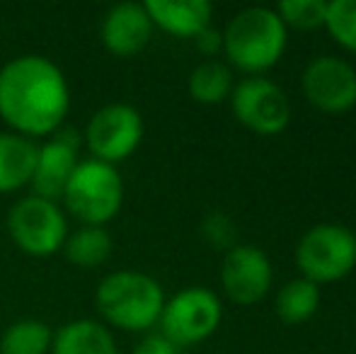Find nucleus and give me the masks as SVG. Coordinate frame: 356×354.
<instances>
[{"label": "nucleus", "instance_id": "f03ea898", "mask_svg": "<svg viewBox=\"0 0 356 354\" xmlns=\"http://www.w3.org/2000/svg\"><path fill=\"white\" fill-rule=\"evenodd\" d=\"M165 306V291L145 272L119 269L95 289V308L107 328L124 332H148L160 323Z\"/></svg>", "mask_w": 356, "mask_h": 354}, {"label": "nucleus", "instance_id": "a211bd4d", "mask_svg": "<svg viewBox=\"0 0 356 354\" xmlns=\"http://www.w3.org/2000/svg\"><path fill=\"white\" fill-rule=\"evenodd\" d=\"M114 250V241L104 226H80L78 231L68 233L61 252L75 267L92 269L109 260Z\"/></svg>", "mask_w": 356, "mask_h": 354}, {"label": "nucleus", "instance_id": "f8f14e48", "mask_svg": "<svg viewBox=\"0 0 356 354\" xmlns=\"http://www.w3.org/2000/svg\"><path fill=\"white\" fill-rule=\"evenodd\" d=\"M78 146L80 138L63 129L49 136L42 146H37V163H34V175L29 182L32 194L61 204L63 189L80 163Z\"/></svg>", "mask_w": 356, "mask_h": 354}, {"label": "nucleus", "instance_id": "6ab92c4d", "mask_svg": "<svg viewBox=\"0 0 356 354\" xmlns=\"http://www.w3.org/2000/svg\"><path fill=\"white\" fill-rule=\"evenodd\" d=\"M233 71L223 61H202L192 73H189L187 90L194 102L199 104H218L230 97L233 92Z\"/></svg>", "mask_w": 356, "mask_h": 354}, {"label": "nucleus", "instance_id": "ddd939ff", "mask_svg": "<svg viewBox=\"0 0 356 354\" xmlns=\"http://www.w3.org/2000/svg\"><path fill=\"white\" fill-rule=\"evenodd\" d=\"M153 37V22L143 3H119L109 8L99 24V39L104 49L117 58H131L148 47Z\"/></svg>", "mask_w": 356, "mask_h": 354}, {"label": "nucleus", "instance_id": "1a4fd4ad", "mask_svg": "<svg viewBox=\"0 0 356 354\" xmlns=\"http://www.w3.org/2000/svg\"><path fill=\"white\" fill-rule=\"evenodd\" d=\"M228 99L235 119L259 136H277L291 124L289 95L264 76H248L235 83Z\"/></svg>", "mask_w": 356, "mask_h": 354}, {"label": "nucleus", "instance_id": "5701e85b", "mask_svg": "<svg viewBox=\"0 0 356 354\" xmlns=\"http://www.w3.org/2000/svg\"><path fill=\"white\" fill-rule=\"evenodd\" d=\"M235 223L230 216L220 211H213L204 218L202 223V236L209 241V246L218 248V250H225L228 252L230 248H235Z\"/></svg>", "mask_w": 356, "mask_h": 354}, {"label": "nucleus", "instance_id": "aec40b11", "mask_svg": "<svg viewBox=\"0 0 356 354\" xmlns=\"http://www.w3.org/2000/svg\"><path fill=\"white\" fill-rule=\"evenodd\" d=\"M54 330L42 321L22 318L0 335V354H51Z\"/></svg>", "mask_w": 356, "mask_h": 354}, {"label": "nucleus", "instance_id": "0eeeda50", "mask_svg": "<svg viewBox=\"0 0 356 354\" xmlns=\"http://www.w3.org/2000/svg\"><path fill=\"white\" fill-rule=\"evenodd\" d=\"M223 321V303L207 287H187L165 298L160 332L177 347H192L209 340Z\"/></svg>", "mask_w": 356, "mask_h": 354}, {"label": "nucleus", "instance_id": "9b49d317", "mask_svg": "<svg viewBox=\"0 0 356 354\" xmlns=\"http://www.w3.org/2000/svg\"><path fill=\"white\" fill-rule=\"evenodd\" d=\"M274 282L269 255L257 246H235L220 262V287L230 301L240 306L259 303Z\"/></svg>", "mask_w": 356, "mask_h": 354}, {"label": "nucleus", "instance_id": "4be33fe9", "mask_svg": "<svg viewBox=\"0 0 356 354\" xmlns=\"http://www.w3.org/2000/svg\"><path fill=\"white\" fill-rule=\"evenodd\" d=\"M274 10L282 17L286 29H318L325 27L327 0H284Z\"/></svg>", "mask_w": 356, "mask_h": 354}, {"label": "nucleus", "instance_id": "39448f33", "mask_svg": "<svg viewBox=\"0 0 356 354\" xmlns=\"http://www.w3.org/2000/svg\"><path fill=\"white\" fill-rule=\"evenodd\" d=\"M293 257L300 277L318 287L339 282L356 267V233L342 223H315L298 238Z\"/></svg>", "mask_w": 356, "mask_h": 354}, {"label": "nucleus", "instance_id": "4468645a", "mask_svg": "<svg viewBox=\"0 0 356 354\" xmlns=\"http://www.w3.org/2000/svg\"><path fill=\"white\" fill-rule=\"evenodd\" d=\"M143 5L153 27L172 37L194 39L199 32L211 27L213 8L209 0H148Z\"/></svg>", "mask_w": 356, "mask_h": 354}, {"label": "nucleus", "instance_id": "f257e3e1", "mask_svg": "<svg viewBox=\"0 0 356 354\" xmlns=\"http://www.w3.org/2000/svg\"><path fill=\"white\" fill-rule=\"evenodd\" d=\"M71 88L63 71L47 56L24 54L0 68V119L13 134L49 138L63 129Z\"/></svg>", "mask_w": 356, "mask_h": 354}, {"label": "nucleus", "instance_id": "412c9836", "mask_svg": "<svg viewBox=\"0 0 356 354\" xmlns=\"http://www.w3.org/2000/svg\"><path fill=\"white\" fill-rule=\"evenodd\" d=\"M325 29L339 47L356 54V0H330Z\"/></svg>", "mask_w": 356, "mask_h": 354}, {"label": "nucleus", "instance_id": "6e6552de", "mask_svg": "<svg viewBox=\"0 0 356 354\" xmlns=\"http://www.w3.org/2000/svg\"><path fill=\"white\" fill-rule=\"evenodd\" d=\"M143 141V117L127 102L99 107L85 127V146L92 161L114 166L131 158Z\"/></svg>", "mask_w": 356, "mask_h": 354}, {"label": "nucleus", "instance_id": "dca6fc26", "mask_svg": "<svg viewBox=\"0 0 356 354\" xmlns=\"http://www.w3.org/2000/svg\"><path fill=\"white\" fill-rule=\"evenodd\" d=\"M37 143L13 131H0V194L27 187L34 175Z\"/></svg>", "mask_w": 356, "mask_h": 354}, {"label": "nucleus", "instance_id": "f3484780", "mask_svg": "<svg viewBox=\"0 0 356 354\" xmlns=\"http://www.w3.org/2000/svg\"><path fill=\"white\" fill-rule=\"evenodd\" d=\"M320 301H323V293H320L318 284L305 277H296L277 291L274 311H277L279 321L289 323V325H300L318 313Z\"/></svg>", "mask_w": 356, "mask_h": 354}, {"label": "nucleus", "instance_id": "9d476101", "mask_svg": "<svg viewBox=\"0 0 356 354\" xmlns=\"http://www.w3.org/2000/svg\"><path fill=\"white\" fill-rule=\"evenodd\" d=\"M300 90L320 112H349L356 107V68L339 56H315L300 73Z\"/></svg>", "mask_w": 356, "mask_h": 354}, {"label": "nucleus", "instance_id": "393cba45", "mask_svg": "<svg viewBox=\"0 0 356 354\" xmlns=\"http://www.w3.org/2000/svg\"><path fill=\"white\" fill-rule=\"evenodd\" d=\"M194 44H197L199 54H204L209 61L216 54L223 51V32H218V29H213V27H207L204 32H199L197 37H194Z\"/></svg>", "mask_w": 356, "mask_h": 354}, {"label": "nucleus", "instance_id": "2eb2a0df", "mask_svg": "<svg viewBox=\"0 0 356 354\" xmlns=\"http://www.w3.org/2000/svg\"><path fill=\"white\" fill-rule=\"evenodd\" d=\"M51 354H119V350L102 321L78 318L54 330Z\"/></svg>", "mask_w": 356, "mask_h": 354}, {"label": "nucleus", "instance_id": "b1692460", "mask_svg": "<svg viewBox=\"0 0 356 354\" xmlns=\"http://www.w3.org/2000/svg\"><path fill=\"white\" fill-rule=\"evenodd\" d=\"M131 354H179V347L170 342L163 332H145L141 340L134 345Z\"/></svg>", "mask_w": 356, "mask_h": 354}, {"label": "nucleus", "instance_id": "7ed1b4c3", "mask_svg": "<svg viewBox=\"0 0 356 354\" xmlns=\"http://www.w3.org/2000/svg\"><path fill=\"white\" fill-rule=\"evenodd\" d=\"M289 29L274 8L252 5L230 17L223 29V54L230 66L248 76H262L282 61Z\"/></svg>", "mask_w": 356, "mask_h": 354}, {"label": "nucleus", "instance_id": "423d86ee", "mask_svg": "<svg viewBox=\"0 0 356 354\" xmlns=\"http://www.w3.org/2000/svg\"><path fill=\"white\" fill-rule=\"evenodd\" d=\"M8 233L29 257H51L61 252L68 238V218L58 202L27 194L8 211Z\"/></svg>", "mask_w": 356, "mask_h": 354}, {"label": "nucleus", "instance_id": "20e7f679", "mask_svg": "<svg viewBox=\"0 0 356 354\" xmlns=\"http://www.w3.org/2000/svg\"><path fill=\"white\" fill-rule=\"evenodd\" d=\"M124 204V179L107 163L85 158L63 189L61 207L83 226H107Z\"/></svg>", "mask_w": 356, "mask_h": 354}]
</instances>
